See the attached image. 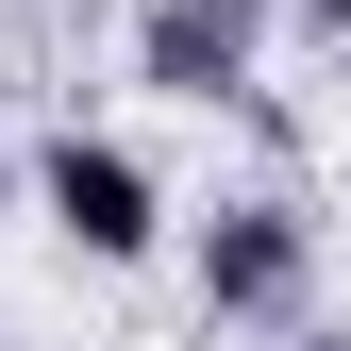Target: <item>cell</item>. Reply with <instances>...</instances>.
Returning a JSON list of instances; mask_svg holds the SVG:
<instances>
[{
	"label": "cell",
	"mask_w": 351,
	"mask_h": 351,
	"mask_svg": "<svg viewBox=\"0 0 351 351\" xmlns=\"http://www.w3.org/2000/svg\"><path fill=\"white\" fill-rule=\"evenodd\" d=\"M51 217H67V251H84V268H134V251L167 234L151 167L117 151V134H67V151H51Z\"/></svg>",
	"instance_id": "cell-1"
},
{
	"label": "cell",
	"mask_w": 351,
	"mask_h": 351,
	"mask_svg": "<svg viewBox=\"0 0 351 351\" xmlns=\"http://www.w3.org/2000/svg\"><path fill=\"white\" fill-rule=\"evenodd\" d=\"M251 51H268V0H151L134 17V67L167 84V101H234Z\"/></svg>",
	"instance_id": "cell-2"
},
{
	"label": "cell",
	"mask_w": 351,
	"mask_h": 351,
	"mask_svg": "<svg viewBox=\"0 0 351 351\" xmlns=\"http://www.w3.org/2000/svg\"><path fill=\"white\" fill-rule=\"evenodd\" d=\"M301 285H318V234H301L285 201H234L201 234V301L217 318H301Z\"/></svg>",
	"instance_id": "cell-3"
},
{
	"label": "cell",
	"mask_w": 351,
	"mask_h": 351,
	"mask_svg": "<svg viewBox=\"0 0 351 351\" xmlns=\"http://www.w3.org/2000/svg\"><path fill=\"white\" fill-rule=\"evenodd\" d=\"M301 17H335V34H351V0H301Z\"/></svg>",
	"instance_id": "cell-4"
},
{
	"label": "cell",
	"mask_w": 351,
	"mask_h": 351,
	"mask_svg": "<svg viewBox=\"0 0 351 351\" xmlns=\"http://www.w3.org/2000/svg\"><path fill=\"white\" fill-rule=\"evenodd\" d=\"M0 201H17V151H0Z\"/></svg>",
	"instance_id": "cell-5"
},
{
	"label": "cell",
	"mask_w": 351,
	"mask_h": 351,
	"mask_svg": "<svg viewBox=\"0 0 351 351\" xmlns=\"http://www.w3.org/2000/svg\"><path fill=\"white\" fill-rule=\"evenodd\" d=\"M301 351H351V335H301Z\"/></svg>",
	"instance_id": "cell-6"
}]
</instances>
